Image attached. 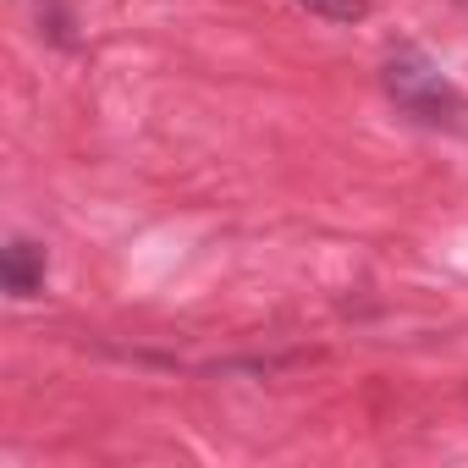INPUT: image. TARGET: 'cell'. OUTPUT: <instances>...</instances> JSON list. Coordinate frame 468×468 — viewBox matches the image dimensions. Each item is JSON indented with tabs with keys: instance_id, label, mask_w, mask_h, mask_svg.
I'll list each match as a JSON object with an SVG mask.
<instances>
[{
	"instance_id": "cell-3",
	"label": "cell",
	"mask_w": 468,
	"mask_h": 468,
	"mask_svg": "<svg viewBox=\"0 0 468 468\" xmlns=\"http://www.w3.org/2000/svg\"><path fill=\"white\" fill-rule=\"evenodd\" d=\"M292 6H303L320 23H364L369 17V0H292Z\"/></svg>"
},
{
	"instance_id": "cell-4",
	"label": "cell",
	"mask_w": 468,
	"mask_h": 468,
	"mask_svg": "<svg viewBox=\"0 0 468 468\" xmlns=\"http://www.w3.org/2000/svg\"><path fill=\"white\" fill-rule=\"evenodd\" d=\"M463 6H468V0H463Z\"/></svg>"
},
{
	"instance_id": "cell-1",
	"label": "cell",
	"mask_w": 468,
	"mask_h": 468,
	"mask_svg": "<svg viewBox=\"0 0 468 468\" xmlns=\"http://www.w3.org/2000/svg\"><path fill=\"white\" fill-rule=\"evenodd\" d=\"M380 83H386V100L402 116H413L419 127H435V133H463L468 127V94L419 45H397L380 67Z\"/></svg>"
},
{
	"instance_id": "cell-2",
	"label": "cell",
	"mask_w": 468,
	"mask_h": 468,
	"mask_svg": "<svg viewBox=\"0 0 468 468\" xmlns=\"http://www.w3.org/2000/svg\"><path fill=\"white\" fill-rule=\"evenodd\" d=\"M0 276H6V292H12L17 303L39 298V292H45V276H50V254H45V243H34V238H12V243H6V260H0Z\"/></svg>"
}]
</instances>
